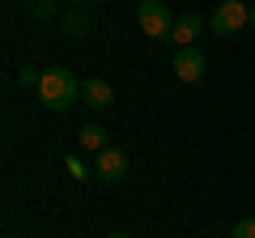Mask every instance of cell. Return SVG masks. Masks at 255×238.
Segmentation results:
<instances>
[{"label": "cell", "mask_w": 255, "mask_h": 238, "mask_svg": "<svg viewBox=\"0 0 255 238\" xmlns=\"http://www.w3.org/2000/svg\"><path fill=\"white\" fill-rule=\"evenodd\" d=\"M38 98H43L47 111H68L73 102H81V81H77L68 68H47L43 73V85H38Z\"/></svg>", "instance_id": "cell-1"}, {"label": "cell", "mask_w": 255, "mask_h": 238, "mask_svg": "<svg viewBox=\"0 0 255 238\" xmlns=\"http://www.w3.org/2000/svg\"><path fill=\"white\" fill-rule=\"evenodd\" d=\"M209 26H213V34H217V38L238 34L243 26H251V4H247V0H221L217 9H213Z\"/></svg>", "instance_id": "cell-2"}, {"label": "cell", "mask_w": 255, "mask_h": 238, "mask_svg": "<svg viewBox=\"0 0 255 238\" xmlns=\"http://www.w3.org/2000/svg\"><path fill=\"white\" fill-rule=\"evenodd\" d=\"M136 21H140V30L149 38H170V30H174V13H170L166 0H140Z\"/></svg>", "instance_id": "cell-3"}, {"label": "cell", "mask_w": 255, "mask_h": 238, "mask_svg": "<svg viewBox=\"0 0 255 238\" xmlns=\"http://www.w3.org/2000/svg\"><path fill=\"white\" fill-rule=\"evenodd\" d=\"M170 68H174V77L179 81H187V85H196V81H204V51L200 47H179L174 51V60H170Z\"/></svg>", "instance_id": "cell-4"}, {"label": "cell", "mask_w": 255, "mask_h": 238, "mask_svg": "<svg viewBox=\"0 0 255 238\" xmlns=\"http://www.w3.org/2000/svg\"><path fill=\"white\" fill-rule=\"evenodd\" d=\"M94 174H98V179H102V183H119V179H124V174H128V153H124V149H102V153H98V162H94Z\"/></svg>", "instance_id": "cell-5"}, {"label": "cell", "mask_w": 255, "mask_h": 238, "mask_svg": "<svg viewBox=\"0 0 255 238\" xmlns=\"http://www.w3.org/2000/svg\"><path fill=\"white\" fill-rule=\"evenodd\" d=\"M81 102L90 111H111L115 107V90H111V81H102V77H85L81 81Z\"/></svg>", "instance_id": "cell-6"}, {"label": "cell", "mask_w": 255, "mask_h": 238, "mask_svg": "<svg viewBox=\"0 0 255 238\" xmlns=\"http://www.w3.org/2000/svg\"><path fill=\"white\" fill-rule=\"evenodd\" d=\"M204 21L196 17V13H183V17H174V30H170V43L179 47H196V34H200Z\"/></svg>", "instance_id": "cell-7"}, {"label": "cell", "mask_w": 255, "mask_h": 238, "mask_svg": "<svg viewBox=\"0 0 255 238\" xmlns=\"http://www.w3.org/2000/svg\"><path fill=\"white\" fill-rule=\"evenodd\" d=\"M81 149H90V153H102V149H107V132H102L98 123H85V128H81Z\"/></svg>", "instance_id": "cell-8"}, {"label": "cell", "mask_w": 255, "mask_h": 238, "mask_svg": "<svg viewBox=\"0 0 255 238\" xmlns=\"http://www.w3.org/2000/svg\"><path fill=\"white\" fill-rule=\"evenodd\" d=\"M85 26H90V21H85V13L81 9H73V13H64V17H60V30H64V34H85Z\"/></svg>", "instance_id": "cell-9"}, {"label": "cell", "mask_w": 255, "mask_h": 238, "mask_svg": "<svg viewBox=\"0 0 255 238\" xmlns=\"http://www.w3.org/2000/svg\"><path fill=\"white\" fill-rule=\"evenodd\" d=\"M17 85H26V90H38V85H43V73H38V68H17Z\"/></svg>", "instance_id": "cell-10"}, {"label": "cell", "mask_w": 255, "mask_h": 238, "mask_svg": "<svg viewBox=\"0 0 255 238\" xmlns=\"http://www.w3.org/2000/svg\"><path fill=\"white\" fill-rule=\"evenodd\" d=\"M230 238H255V217H243V221H234Z\"/></svg>", "instance_id": "cell-11"}, {"label": "cell", "mask_w": 255, "mask_h": 238, "mask_svg": "<svg viewBox=\"0 0 255 238\" xmlns=\"http://www.w3.org/2000/svg\"><path fill=\"white\" fill-rule=\"evenodd\" d=\"M64 170L73 174V179H85V174H90V170L81 166V157H68V162H64Z\"/></svg>", "instance_id": "cell-12"}, {"label": "cell", "mask_w": 255, "mask_h": 238, "mask_svg": "<svg viewBox=\"0 0 255 238\" xmlns=\"http://www.w3.org/2000/svg\"><path fill=\"white\" fill-rule=\"evenodd\" d=\"M51 13H55V9L47 4V0H38V4H34V17H51Z\"/></svg>", "instance_id": "cell-13"}, {"label": "cell", "mask_w": 255, "mask_h": 238, "mask_svg": "<svg viewBox=\"0 0 255 238\" xmlns=\"http://www.w3.org/2000/svg\"><path fill=\"white\" fill-rule=\"evenodd\" d=\"M77 4H81V9H85V4H98V0H77Z\"/></svg>", "instance_id": "cell-14"}, {"label": "cell", "mask_w": 255, "mask_h": 238, "mask_svg": "<svg viewBox=\"0 0 255 238\" xmlns=\"http://www.w3.org/2000/svg\"><path fill=\"white\" fill-rule=\"evenodd\" d=\"M107 238H128V234H119V230H115V234H107Z\"/></svg>", "instance_id": "cell-15"}, {"label": "cell", "mask_w": 255, "mask_h": 238, "mask_svg": "<svg viewBox=\"0 0 255 238\" xmlns=\"http://www.w3.org/2000/svg\"><path fill=\"white\" fill-rule=\"evenodd\" d=\"M251 26H255V4H251Z\"/></svg>", "instance_id": "cell-16"}]
</instances>
